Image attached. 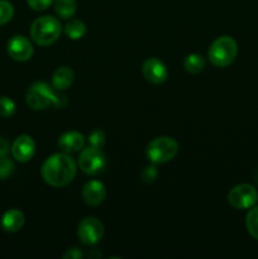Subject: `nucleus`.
Returning <instances> with one entry per match:
<instances>
[{
    "label": "nucleus",
    "mask_w": 258,
    "mask_h": 259,
    "mask_svg": "<svg viewBox=\"0 0 258 259\" xmlns=\"http://www.w3.org/2000/svg\"><path fill=\"white\" fill-rule=\"evenodd\" d=\"M8 152H9V143H8L7 139L0 137V159L7 157Z\"/></svg>",
    "instance_id": "bb28decb"
},
{
    "label": "nucleus",
    "mask_w": 258,
    "mask_h": 259,
    "mask_svg": "<svg viewBox=\"0 0 258 259\" xmlns=\"http://www.w3.org/2000/svg\"><path fill=\"white\" fill-rule=\"evenodd\" d=\"M245 227H247L248 233L258 240V206L250 207L245 218Z\"/></svg>",
    "instance_id": "6ab92c4d"
},
{
    "label": "nucleus",
    "mask_w": 258,
    "mask_h": 259,
    "mask_svg": "<svg viewBox=\"0 0 258 259\" xmlns=\"http://www.w3.org/2000/svg\"><path fill=\"white\" fill-rule=\"evenodd\" d=\"M63 259H82L83 253L78 248H70L63 253Z\"/></svg>",
    "instance_id": "a878e982"
},
{
    "label": "nucleus",
    "mask_w": 258,
    "mask_h": 259,
    "mask_svg": "<svg viewBox=\"0 0 258 259\" xmlns=\"http://www.w3.org/2000/svg\"><path fill=\"white\" fill-rule=\"evenodd\" d=\"M106 189L104 184L98 180H91L86 182L82 189V199L89 206H99L105 200Z\"/></svg>",
    "instance_id": "f8f14e48"
},
{
    "label": "nucleus",
    "mask_w": 258,
    "mask_h": 259,
    "mask_svg": "<svg viewBox=\"0 0 258 259\" xmlns=\"http://www.w3.org/2000/svg\"><path fill=\"white\" fill-rule=\"evenodd\" d=\"M13 171H14V163H13L12 159L7 158V157L0 159V180H5L10 177Z\"/></svg>",
    "instance_id": "5701e85b"
},
{
    "label": "nucleus",
    "mask_w": 258,
    "mask_h": 259,
    "mask_svg": "<svg viewBox=\"0 0 258 259\" xmlns=\"http://www.w3.org/2000/svg\"><path fill=\"white\" fill-rule=\"evenodd\" d=\"M179 153V143L172 137L162 136L152 139L146 149L147 158L153 164H163L172 161Z\"/></svg>",
    "instance_id": "39448f33"
},
{
    "label": "nucleus",
    "mask_w": 258,
    "mask_h": 259,
    "mask_svg": "<svg viewBox=\"0 0 258 259\" xmlns=\"http://www.w3.org/2000/svg\"><path fill=\"white\" fill-rule=\"evenodd\" d=\"M73 80H75V72L72 71V68L67 67V66H62V67H58L53 72L52 88L58 91H65L68 88H71Z\"/></svg>",
    "instance_id": "4468645a"
},
{
    "label": "nucleus",
    "mask_w": 258,
    "mask_h": 259,
    "mask_svg": "<svg viewBox=\"0 0 258 259\" xmlns=\"http://www.w3.org/2000/svg\"><path fill=\"white\" fill-rule=\"evenodd\" d=\"M24 222L25 219L22 211H19L17 209H10L2 217L0 225H2V228L5 232L15 233L22 229L23 225H24Z\"/></svg>",
    "instance_id": "2eb2a0df"
},
{
    "label": "nucleus",
    "mask_w": 258,
    "mask_h": 259,
    "mask_svg": "<svg viewBox=\"0 0 258 259\" xmlns=\"http://www.w3.org/2000/svg\"><path fill=\"white\" fill-rule=\"evenodd\" d=\"M62 27L57 18L43 15L37 18L30 25V37L38 46H51L60 38Z\"/></svg>",
    "instance_id": "7ed1b4c3"
},
{
    "label": "nucleus",
    "mask_w": 258,
    "mask_h": 259,
    "mask_svg": "<svg viewBox=\"0 0 258 259\" xmlns=\"http://www.w3.org/2000/svg\"><path fill=\"white\" fill-rule=\"evenodd\" d=\"M15 113V103L8 96L0 98V116L2 118H10Z\"/></svg>",
    "instance_id": "412c9836"
},
{
    "label": "nucleus",
    "mask_w": 258,
    "mask_h": 259,
    "mask_svg": "<svg viewBox=\"0 0 258 259\" xmlns=\"http://www.w3.org/2000/svg\"><path fill=\"white\" fill-rule=\"evenodd\" d=\"M78 167L81 171L90 176L101 174L106 167V157L100 148L83 147L78 156Z\"/></svg>",
    "instance_id": "423d86ee"
},
{
    "label": "nucleus",
    "mask_w": 258,
    "mask_h": 259,
    "mask_svg": "<svg viewBox=\"0 0 258 259\" xmlns=\"http://www.w3.org/2000/svg\"><path fill=\"white\" fill-rule=\"evenodd\" d=\"M257 181H258V175H257Z\"/></svg>",
    "instance_id": "cd10ccee"
},
{
    "label": "nucleus",
    "mask_w": 258,
    "mask_h": 259,
    "mask_svg": "<svg viewBox=\"0 0 258 259\" xmlns=\"http://www.w3.org/2000/svg\"><path fill=\"white\" fill-rule=\"evenodd\" d=\"M58 147L63 153H78L85 147V137L80 132H66L58 138Z\"/></svg>",
    "instance_id": "ddd939ff"
},
{
    "label": "nucleus",
    "mask_w": 258,
    "mask_h": 259,
    "mask_svg": "<svg viewBox=\"0 0 258 259\" xmlns=\"http://www.w3.org/2000/svg\"><path fill=\"white\" fill-rule=\"evenodd\" d=\"M53 2H55V0H27L28 5H29L33 10H37V12L46 10L48 7H51V4H53Z\"/></svg>",
    "instance_id": "393cba45"
},
{
    "label": "nucleus",
    "mask_w": 258,
    "mask_h": 259,
    "mask_svg": "<svg viewBox=\"0 0 258 259\" xmlns=\"http://www.w3.org/2000/svg\"><path fill=\"white\" fill-rule=\"evenodd\" d=\"M142 73L148 82L153 85H161L166 82L168 77V70L161 60L156 57H149L142 65Z\"/></svg>",
    "instance_id": "9d476101"
},
{
    "label": "nucleus",
    "mask_w": 258,
    "mask_h": 259,
    "mask_svg": "<svg viewBox=\"0 0 258 259\" xmlns=\"http://www.w3.org/2000/svg\"><path fill=\"white\" fill-rule=\"evenodd\" d=\"M28 106L33 110H45L50 105L63 109L67 105V96L46 82H35L28 89L25 95Z\"/></svg>",
    "instance_id": "f03ea898"
},
{
    "label": "nucleus",
    "mask_w": 258,
    "mask_h": 259,
    "mask_svg": "<svg viewBox=\"0 0 258 259\" xmlns=\"http://www.w3.org/2000/svg\"><path fill=\"white\" fill-rule=\"evenodd\" d=\"M77 163L67 153H55L48 157L42 166V177L52 187H63L76 176Z\"/></svg>",
    "instance_id": "f257e3e1"
},
{
    "label": "nucleus",
    "mask_w": 258,
    "mask_h": 259,
    "mask_svg": "<svg viewBox=\"0 0 258 259\" xmlns=\"http://www.w3.org/2000/svg\"><path fill=\"white\" fill-rule=\"evenodd\" d=\"M89 144L91 147H95V148H103L104 144H105L106 137L105 133L103 131H93L90 134H89Z\"/></svg>",
    "instance_id": "4be33fe9"
},
{
    "label": "nucleus",
    "mask_w": 258,
    "mask_h": 259,
    "mask_svg": "<svg viewBox=\"0 0 258 259\" xmlns=\"http://www.w3.org/2000/svg\"><path fill=\"white\" fill-rule=\"evenodd\" d=\"M55 12L61 19H70L76 14L77 3L76 0H55L53 2Z\"/></svg>",
    "instance_id": "dca6fc26"
},
{
    "label": "nucleus",
    "mask_w": 258,
    "mask_h": 259,
    "mask_svg": "<svg viewBox=\"0 0 258 259\" xmlns=\"http://www.w3.org/2000/svg\"><path fill=\"white\" fill-rule=\"evenodd\" d=\"M157 175H158V171H157L156 167L148 166L141 172V180L144 184H152L157 179Z\"/></svg>",
    "instance_id": "b1692460"
},
{
    "label": "nucleus",
    "mask_w": 258,
    "mask_h": 259,
    "mask_svg": "<svg viewBox=\"0 0 258 259\" xmlns=\"http://www.w3.org/2000/svg\"><path fill=\"white\" fill-rule=\"evenodd\" d=\"M207 55H209L210 62L215 67H228L237 58L238 45L234 38L229 35H223L211 43Z\"/></svg>",
    "instance_id": "20e7f679"
},
{
    "label": "nucleus",
    "mask_w": 258,
    "mask_h": 259,
    "mask_svg": "<svg viewBox=\"0 0 258 259\" xmlns=\"http://www.w3.org/2000/svg\"><path fill=\"white\" fill-rule=\"evenodd\" d=\"M104 235V225L98 218L89 217L80 222L77 228V237L83 245H95Z\"/></svg>",
    "instance_id": "6e6552de"
},
{
    "label": "nucleus",
    "mask_w": 258,
    "mask_h": 259,
    "mask_svg": "<svg viewBox=\"0 0 258 259\" xmlns=\"http://www.w3.org/2000/svg\"><path fill=\"white\" fill-rule=\"evenodd\" d=\"M184 67L191 75H197L205 68V60L199 53H190L184 60Z\"/></svg>",
    "instance_id": "a211bd4d"
},
{
    "label": "nucleus",
    "mask_w": 258,
    "mask_h": 259,
    "mask_svg": "<svg viewBox=\"0 0 258 259\" xmlns=\"http://www.w3.org/2000/svg\"><path fill=\"white\" fill-rule=\"evenodd\" d=\"M63 32H65V34L70 39L78 40L85 37L86 32H88V27H86V24L82 20L72 19L70 22H67V24L63 28Z\"/></svg>",
    "instance_id": "f3484780"
},
{
    "label": "nucleus",
    "mask_w": 258,
    "mask_h": 259,
    "mask_svg": "<svg viewBox=\"0 0 258 259\" xmlns=\"http://www.w3.org/2000/svg\"><path fill=\"white\" fill-rule=\"evenodd\" d=\"M7 51L8 55L18 62H25L30 60L34 53L32 42L24 35H14L10 38L7 45Z\"/></svg>",
    "instance_id": "1a4fd4ad"
},
{
    "label": "nucleus",
    "mask_w": 258,
    "mask_h": 259,
    "mask_svg": "<svg viewBox=\"0 0 258 259\" xmlns=\"http://www.w3.org/2000/svg\"><path fill=\"white\" fill-rule=\"evenodd\" d=\"M258 201V191L249 184H240L233 187L228 194V202L237 210H247Z\"/></svg>",
    "instance_id": "0eeeda50"
},
{
    "label": "nucleus",
    "mask_w": 258,
    "mask_h": 259,
    "mask_svg": "<svg viewBox=\"0 0 258 259\" xmlns=\"http://www.w3.org/2000/svg\"><path fill=\"white\" fill-rule=\"evenodd\" d=\"M35 151H37V146H35L34 139L28 134H22L15 138L12 148H10L13 158L22 163L29 162L34 157Z\"/></svg>",
    "instance_id": "9b49d317"
},
{
    "label": "nucleus",
    "mask_w": 258,
    "mask_h": 259,
    "mask_svg": "<svg viewBox=\"0 0 258 259\" xmlns=\"http://www.w3.org/2000/svg\"><path fill=\"white\" fill-rule=\"evenodd\" d=\"M14 15V7L8 0H0V25L9 22Z\"/></svg>",
    "instance_id": "aec40b11"
}]
</instances>
